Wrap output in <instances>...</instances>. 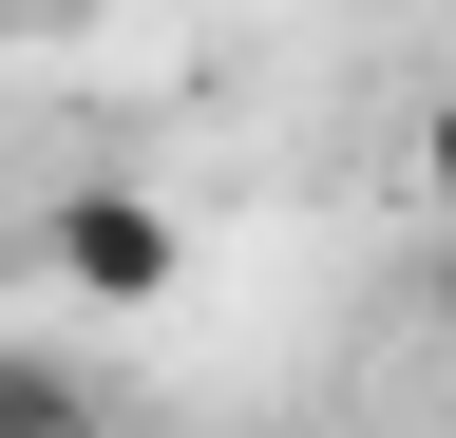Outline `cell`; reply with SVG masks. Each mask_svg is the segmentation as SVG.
Returning <instances> with one entry per match:
<instances>
[{
	"label": "cell",
	"instance_id": "obj_1",
	"mask_svg": "<svg viewBox=\"0 0 456 438\" xmlns=\"http://www.w3.org/2000/svg\"><path fill=\"white\" fill-rule=\"evenodd\" d=\"M20 267L77 286V305H171V286H191V229H171L152 191H57L38 229H20Z\"/></svg>",
	"mask_w": 456,
	"mask_h": 438
},
{
	"label": "cell",
	"instance_id": "obj_2",
	"mask_svg": "<svg viewBox=\"0 0 456 438\" xmlns=\"http://www.w3.org/2000/svg\"><path fill=\"white\" fill-rule=\"evenodd\" d=\"M95 419V362H57V343H0V438H77Z\"/></svg>",
	"mask_w": 456,
	"mask_h": 438
},
{
	"label": "cell",
	"instance_id": "obj_3",
	"mask_svg": "<svg viewBox=\"0 0 456 438\" xmlns=\"http://www.w3.org/2000/svg\"><path fill=\"white\" fill-rule=\"evenodd\" d=\"M419 191L456 210V77H437V115H419Z\"/></svg>",
	"mask_w": 456,
	"mask_h": 438
},
{
	"label": "cell",
	"instance_id": "obj_4",
	"mask_svg": "<svg viewBox=\"0 0 456 438\" xmlns=\"http://www.w3.org/2000/svg\"><path fill=\"white\" fill-rule=\"evenodd\" d=\"M0 20H57V0H0Z\"/></svg>",
	"mask_w": 456,
	"mask_h": 438
}]
</instances>
